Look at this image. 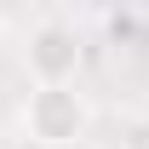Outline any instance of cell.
<instances>
[{
	"mask_svg": "<svg viewBox=\"0 0 149 149\" xmlns=\"http://www.w3.org/2000/svg\"><path fill=\"white\" fill-rule=\"evenodd\" d=\"M23 132L46 149H69L92 132V103L74 86H35L23 103Z\"/></svg>",
	"mask_w": 149,
	"mask_h": 149,
	"instance_id": "1",
	"label": "cell"
},
{
	"mask_svg": "<svg viewBox=\"0 0 149 149\" xmlns=\"http://www.w3.org/2000/svg\"><path fill=\"white\" fill-rule=\"evenodd\" d=\"M23 63H29V80H35V86H74V74H80V63H86V40H80L74 23L46 17V23L29 29Z\"/></svg>",
	"mask_w": 149,
	"mask_h": 149,
	"instance_id": "2",
	"label": "cell"
}]
</instances>
